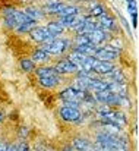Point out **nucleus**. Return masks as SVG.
I'll return each mask as SVG.
<instances>
[{"label":"nucleus","mask_w":139,"mask_h":151,"mask_svg":"<svg viewBox=\"0 0 139 151\" xmlns=\"http://www.w3.org/2000/svg\"><path fill=\"white\" fill-rule=\"evenodd\" d=\"M34 72H35V76H37L40 87L44 90H54L63 82L62 75H59L53 66L41 65V66H37Z\"/></svg>","instance_id":"1"},{"label":"nucleus","mask_w":139,"mask_h":151,"mask_svg":"<svg viewBox=\"0 0 139 151\" xmlns=\"http://www.w3.org/2000/svg\"><path fill=\"white\" fill-rule=\"evenodd\" d=\"M40 47L44 49L51 57H60L72 49V38H66L63 35L56 37L53 41H50L47 44H41Z\"/></svg>","instance_id":"2"},{"label":"nucleus","mask_w":139,"mask_h":151,"mask_svg":"<svg viewBox=\"0 0 139 151\" xmlns=\"http://www.w3.org/2000/svg\"><path fill=\"white\" fill-rule=\"evenodd\" d=\"M59 116L63 122L69 125H82L85 122V114L79 107H70V106H60L59 107Z\"/></svg>","instance_id":"3"},{"label":"nucleus","mask_w":139,"mask_h":151,"mask_svg":"<svg viewBox=\"0 0 139 151\" xmlns=\"http://www.w3.org/2000/svg\"><path fill=\"white\" fill-rule=\"evenodd\" d=\"M85 93L87 91L79 90L75 85H69V87H64L62 91H59L57 97H59V100H62V103L63 101H76V103H81L82 104V100L85 97Z\"/></svg>","instance_id":"4"},{"label":"nucleus","mask_w":139,"mask_h":151,"mask_svg":"<svg viewBox=\"0 0 139 151\" xmlns=\"http://www.w3.org/2000/svg\"><path fill=\"white\" fill-rule=\"evenodd\" d=\"M28 35H29L31 41H34V43H37L40 46L41 44H47V43H50V41H53L56 38L53 34H50V31L47 29L46 27H41V25H38L32 31H29Z\"/></svg>","instance_id":"5"},{"label":"nucleus","mask_w":139,"mask_h":151,"mask_svg":"<svg viewBox=\"0 0 139 151\" xmlns=\"http://www.w3.org/2000/svg\"><path fill=\"white\" fill-rule=\"evenodd\" d=\"M97 21H98V25H100L101 29H104V31H107L110 34H117L119 32V25L116 22V18L111 13H108L107 10L104 13H101L97 18Z\"/></svg>","instance_id":"6"},{"label":"nucleus","mask_w":139,"mask_h":151,"mask_svg":"<svg viewBox=\"0 0 139 151\" xmlns=\"http://www.w3.org/2000/svg\"><path fill=\"white\" fill-rule=\"evenodd\" d=\"M51 66L54 68V70L59 75H75L78 70V66L67 57H59L54 62V65H51Z\"/></svg>","instance_id":"7"},{"label":"nucleus","mask_w":139,"mask_h":151,"mask_svg":"<svg viewBox=\"0 0 139 151\" xmlns=\"http://www.w3.org/2000/svg\"><path fill=\"white\" fill-rule=\"evenodd\" d=\"M120 51L114 50V49H111V47H108L107 44L105 46H101V47H98L97 49V53H95V59H98V60H105V62H116L119 57H120Z\"/></svg>","instance_id":"8"},{"label":"nucleus","mask_w":139,"mask_h":151,"mask_svg":"<svg viewBox=\"0 0 139 151\" xmlns=\"http://www.w3.org/2000/svg\"><path fill=\"white\" fill-rule=\"evenodd\" d=\"M66 6V1L64 0H46L43 4H41V9L46 15H54L57 16L63 7Z\"/></svg>","instance_id":"9"},{"label":"nucleus","mask_w":139,"mask_h":151,"mask_svg":"<svg viewBox=\"0 0 139 151\" xmlns=\"http://www.w3.org/2000/svg\"><path fill=\"white\" fill-rule=\"evenodd\" d=\"M116 68H117V66H116L114 62H105V60H98V59H95V60H94V65H92V73L100 75V76L108 75V73L113 72Z\"/></svg>","instance_id":"10"},{"label":"nucleus","mask_w":139,"mask_h":151,"mask_svg":"<svg viewBox=\"0 0 139 151\" xmlns=\"http://www.w3.org/2000/svg\"><path fill=\"white\" fill-rule=\"evenodd\" d=\"M88 37H90V41H91L92 44H95L97 47H101V46H105L107 41H108L113 35H111L110 32L101 29V28H97L91 34H88Z\"/></svg>","instance_id":"11"},{"label":"nucleus","mask_w":139,"mask_h":151,"mask_svg":"<svg viewBox=\"0 0 139 151\" xmlns=\"http://www.w3.org/2000/svg\"><path fill=\"white\" fill-rule=\"evenodd\" d=\"M70 144H72L78 151H95V147H94L92 141H90L87 137H82V135L75 137V138L72 139Z\"/></svg>","instance_id":"12"},{"label":"nucleus","mask_w":139,"mask_h":151,"mask_svg":"<svg viewBox=\"0 0 139 151\" xmlns=\"http://www.w3.org/2000/svg\"><path fill=\"white\" fill-rule=\"evenodd\" d=\"M29 59H31V60H32L35 65H40V66H41V65H47V63H48V62H50L53 57H51V56H50V54H48L44 49L37 47V49H34V50H32V53H31V57H29Z\"/></svg>","instance_id":"13"},{"label":"nucleus","mask_w":139,"mask_h":151,"mask_svg":"<svg viewBox=\"0 0 139 151\" xmlns=\"http://www.w3.org/2000/svg\"><path fill=\"white\" fill-rule=\"evenodd\" d=\"M87 15H90V16H92V18H98L101 13H104L105 12V7H104V4L101 3V1H98V0H88L87 1Z\"/></svg>","instance_id":"14"},{"label":"nucleus","mask_w":139,"mask_h":151,"mask_svg":"<svg viewBox=\"0 0 139 151\" xmlns=\"http://www.w3.org/2000/svg\"><path fill=\"white\" fill-rule=\"evenodd\" d=\"M46 28L50 31V34H53L54 37H62V35L66 32V28L59 22V19L48 21V22L46 24Z\"/></svg>","instance_id":"15"},{"label":"nucleus","mask_w":139,"mask_h":151,"mask_svg":"<svg viewBox=\"0 0 139 151\" xmlns=\"http://www.w3.org/2000/svg\"><path fill=\"white\" fill-rule=\"evenodd\" d=\"M24 12L29 16V18H32V19H35V21H41V19H44L47 15L43 12V9H41V6H37V4H31V6H27L25 9H24Z\"/></svg>","instance_id":"16"},{"label":"nucleus","mask_w":139,"mask_h":151,"mask_svg":"<svg viewBox=\"0 0 139 151\" xmlns=\"http://www.w3.org/2000/svg\"><path fill=\"white\" fill-rule=\"evenodd\" d=\"M84 12V9L75 3H66V6L63 7V10L57 15V18H62V16H70V15H81Z\"/></svg>","instance_id":"17"},{"label":"nucleus","mask_w":139,"mask_h":151,"mask_svg":"<svg viewBox=\"0 0 139 151\" xmlns=\"http://www.w3.org/2000/svg\"><path fill=\"white\" fill-rule=\"evenodd\" d=\"M97 46L92 44V43H90V44H84V46H73L70 50L76 51V53H81L82 56H95V53H97Z\"/></svg>","instance_id":"18"},{"label":"nucleus","mask_w":139,"mask_h":151,"mask_svg":"<svg viewBox=\"0 0 139 151\" xmlns=\"http://www.w3.org/2000/svg\"><path fill=\"white\" fill-rule=\"evenodd\" d=\"M107 76V81L108 82H117V84H126V76H125V72L120 69V68H116L113 72H110Z\"/></svg>","instance_id":"19"},{"label":"nucleus","mask_w":139,"mask_h":151,"mask_svg":"<svg viewBox=\"0 0 139 151\" xmlns=\"http://www.w3.org/2000/svg\"><path fill=\"white\" fill-rule=\"evenodd\" d=\"M82 15V13H81ZM59 22L66 28V29H73L75 25L79 22V15H70V16H62V18H57Z\"/></svg>","instance_id":"20"},{"label":"nucleus","mask_w":139,"mask_h":151,"mask_svg":"<svg viewBox=\"0 0 139 151\" xmlns=\"http://www.w3.org/2000/svg\"><path fill=\"white\" fill-rule=\"evenodd\" d=\"M40 24H38V21H35V19H31V21H28V22H24V24H21L15 31L18 32V34H28L29 31H32L35 27H38Z\"/></svg>","instance_id":"21"},{"label":"nucleus","mask_w":139,"mask_h":151,"mask_svg":"<svg viewBox=\"0 0 139 151\" xmlns=\"http://www.w3.org/2000/svg\"><path fill=\"white\" fill-rule=\"evenodd\" d=\"M94 60H95V57H92V56H85V57L82 59V62L79 63L78 69H81V70H84V72H87V73H92Z\"/></svg>","instance_id":"22"},{"label":"nucleus","mask_w":139,"mask_h":151,"mask_svg":"<svg viewBox=\"0 0 139 151\" xmlns=\"http://www.w3.org/2000/svg\"><path fill=\"white\" fill-rule=\"evenodd\" d=\"M19 65H21V69L24 70V72H27V73H29V72H34L35 70V68H37V65L29 59V57H25V59H21V62H19Z\"/></svg>","instance_id":"23"},{"label":"nucleus","mask_w":139,"mask_h":151,"mask_svg":"<svg viewBox=\"0 0 139 151\" xmlns=\"http://www.w3.org/2000/svg\"><path fill=\"white\" fill-rule=\"evenodd\" d=\"M107 46L108 47H111V49H114V50L117 51H123L125 49V46H123V41H122V38H119V37H111L108 41H107Z\"/></svg>","instance_id":"24"},{"label":"nucleus","mask_w":139,"mask_h":151,"mask_svg":"<svg viewBox=\"0 0 139 151\" xmlns=\"http://www.w3.org/2000/svg\"><path fill=\"white\" fill-rule=\"evenodd\" d=\"M114 10H116V13H117V16H119V21L122 22V25L125 27V29H126V32H128V35L130 37V40H133V35H132V29H130V25H129V22H128V19L123 16V13L119 10V9H116L114 7Z\"/></svg>","instance_id":"25"},{"label":"nucleus","mask_w":139,"mask_h":151,"mask_svg":"<svg viewBox=\"0 0 139 151\" xmlns=\"http://www.w3.org/2000/svg\"><path fill=\"white\" fill-rule=\"evenodd\" d=\"M69 60H72L76 66H79V63L82 62V59L85 57V56H82L81 53H76V51H73V50H69V53H67V56H66Z\"/></svg>","instance_id":"26"},{"label":"nucleus","mask_w":139,"mask_h":151,"mask_svg":"<svg viewBox=\"0 0 139 151\" xmlns=\"http://www.w3.org/2000/svg\"><path fill=\"white\" fill-rule=\"evenodd\" d=\"M3 25H4L7 29H12V31H15V29L18 28V22L15 21L13 16H4V18H3Z\"/></svg>","instance_id":"27"},{"label":"nucleus","mask_w":139,"mask_h":151,"mask_svg":"<svg viewBox=\"0 0 139 151\" xmlns=\"http://www.w3.org/2000/svg\"><path fill=\"white\" fill-rule=\"evenodd\" d=\"M28 135H29V128H28V126H25V125L19 126V129H18V137L24 141V139H27V138H28Z\"/></svg>","instance_id":"28"},{"label":"nucleus","mask_w":139,"mask_h":151,"mask_svg":"<svg viewBox=\"0 0 139 151\" xmlns=\"http://www.w3.org/2000/svg\"><path fill=\"white\" fill-rule=\"evenodd\" d=\"M130 19H132V28L136 29L138 28V12H132L130 13Z\"/></svg>","instance_id":"29"},{"label":"nucleus","mask_w":139,"mask_h":151,"mask_svg":"<svg viewBox=\"0 0 139 151\" xmlns=\"http://www.w3.org/2000/svg\"><path fill=\"white\" fill-rule=\"evenodd\" d=\"M6 151H19V145L15 144V142H10V144H7Z\"/></svg>","instance_id":"30"},{"label":"nucleus","mask_w":139,"mask_h":151,"mask_svg":"<svg viewBox=\"0 0 139 151\" xmlns=\"http://www.w3.org/2000/svg\"><path fill=\"white\" fill-rule=\"evenodd\" d=\"M62 151H78V150H76L70 142H69V144H66V145H63V147H62Z\"/></svg>","instance_id":"31"},{"label":"nucleus","mask_w":139,"mask_h":151,"mask_svg":"<svg viewBox=\"0 0 139 151\" xmlns=\"http://www.w3.org/2000/svg\"><path fill=\"white\" fill-rule=\"evenodd\" d=\"M126 10H128L129 13H132V12H138V6H136V4H128V6H126Z\"/></svg>","instance_id":"32"},{"label":"nucleus","mask_w":139,"mask_h":151,"mask_svg":"<svg viewBox=\"0 0 139 151\" xmlns=\"http://www.w3.org/2000/svg\"><path fill=\"white\" fill-rule=\"evenodd\" d=\"M7 144H9V142H6V141H1V139H0V151H6Z\"/></svg>","instance_id":"33"},{"label":"nucleus","mask_w":139,"mask_h":151,"mask_svg":"<svg viewBox=\"0 0 139 151\" xmlns=\"http://www.w3.org/2000/svg\"><path fill=\"white\" fill-rule=\"evenodd\" d=\"M67 1H69V3H75V4H76V3H87L88 0H67Z\"/></svg>","instance_id":"34"},{"label":"nucleus","mask_w":139,"mask_h":151,"mask_svg":"<svg viewBox=\"0 0 139 151\" xmlns=\"http://www.w3.org/2000/svg\"><path fill=\"white\" fill-rule=\"evenodd\" d=\"M126 4H136V0H125Z\"/></svg>","instance_id":"35"},{"label":"nucleus","mask_w":139,"mask_h":151,"mask_svg":"<svg viewBox=\"0 0 139 151\" xmlns=\"http://www.w3.org/2000/svg\"><path fill=\"white\" fill-rule=\"evenodd\" d=\"M3 119H4V113H3V111H0V123L3 122Z\"/></svg>","instance_id":"36"}]
</instances>
